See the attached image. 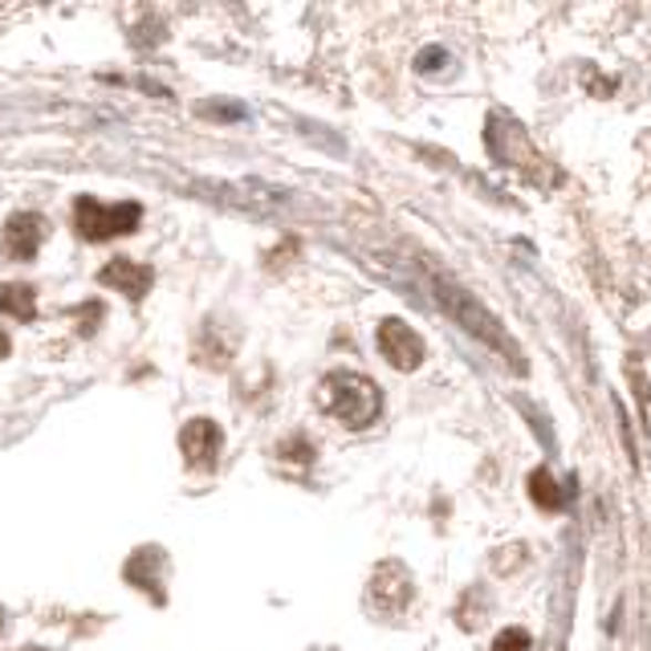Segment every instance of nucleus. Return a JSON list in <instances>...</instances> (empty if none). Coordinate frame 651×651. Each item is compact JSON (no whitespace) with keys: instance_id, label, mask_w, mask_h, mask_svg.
<instances>
[{"instance_id":"obj_2","label":"nucleus","mask_w":651,"mask_h":651,"mask_svg":"<svg viewBox=\"0 0 651 651\" xmlns=\"http://www.w3.org/2000/svg\"><path fill=\"white\" fill-rule=\"evenodd\" d=\"M143 220V208L135 200L123 204H99L94 196H78L74 204V228L82 240H111L135 232Z\"/></svg>"},{"instance_id":"obj_10","label":"nucleus","mask_w":651,"mask_h":651,"mask_svg":"<svg viewBox=\"0 0 651 651\" xmlns=\"http://www.w3.org/2000/svg\"><path fill=\"white\" fill-rule=\"evenodd\" d=\"M493 651H529V631H521V627H505L502 636L493 639Z\"/></svg>"},{"instance_id":"obj_6","label":"nucleus","mask_w":651,"mask_h":651,"mask_svg":"<svg viewBox=\"0 0 651 651\" xmlns=\"http://www.w3.org/2000/svg\"><path fill=\"white\" fill-rule=\"evenodd\" d=\"M99 286L118 289V293H126L131 301H138L151 286H155V273H151L147 265L131 261V257H114V261L99 273Z\"/></svg>"},{"instance_id":"obj_12","label":"nucleus","mask_w":651,"mask_h":651,"mask_svg":"<svg viewBox=\"0 0 651 651\" xmlns=\"http://www.w3.org/2000/svg\"><path fill=\"white\" fill-rule=\"evenodd\" d=\"M0 623H4V614H0Z\"/></svg>"},{"instance_id":"obj_8","label":"nucleus","mask_w":651,"mask_h":651,"mask_svg":"<svg viewBox=\"0 0 651 651\" xmlns=\"http://www.w3.org/2000/svg\"><path fill=\"white\" fill-rule=\"evenodd\" d=\"M163 566V558L155 550H138L131 562H126V578L135 582V587H143V590H151V599L155 602H163V595L155 587H159V578H155V570Z\"/></svg>"},{"instance_id":"obj_1","label":"nucleus","mask_w":651,"mask_h":651,"mask_svg":"<svg viewBox=\"0 0 651 651\" xmlns=\"http://www.w3.org/2000/svg\"><path fill=\"white\" fill-rule=\"evenodd\" d=\"M322 407L342 427H366L375 424L379 412H383V395L379 388L371 383L366 375H354V371H339V375H330L322 383Z\"/></svg>"},{"instance_id":"obj_11","label":"nucleus","mask_w":651,"mask_h":651,"mask_svg":"<svg viewBox=\"0 0 651 651\" xmlns=\"http://www.w3.org/2000/svg\"><path fill=\"white\" fill-rule=\"evenodd\" d=\"M13 351V342H9V334H4V330H0V359H4V354Z\"/></svg>"},{"instance_id":"obj_3","label":"nucleus","mask_w":651,"mask_h":651,"mask_svg":"<svg viewBox=\"0 0 651 651\" xmlns=\"http://www.w3.org/2000/svg\"><path fill=\"white\" fill-rule=\"evenodd\" d=\"M379 354L391 366H400V371H415V366L424 363L427 347L415 334V326H407L403 318H388V322L379 326Z\"/></svg>"},{"instance_id":"obj_7","label":"nucleus","mask_w":651,"mask_h":651,"mask_svg":"<svg viewBox=\"0 0 651 651\" xmlns=\"http://www.w3.org/2000/svg\"><path fill=\"white\" fill-rule=\"evenodd\" d=\"M0 313H4V318H17V322H29V318L38 313V289L25 286V281L0 286Z\"/></svg>"},{"instance_id":"obj_4","label":"nucleus","mask_w":651,"mask_h":651,"mask_svg":"<svg viewBox=\"0 0 651 651\" xmlns=\"http://www.w3.org/2000/svg\"><path fill=\"white\" fill-rule=\"evenodd\" d=\"M220 444H225V432L213 420H188L184 432H179V452L188 468H216V456H220Z\"/></svg>"},{"instance_id":"obj_5","label":"nucleus","mask_w":651,"mask_h":651,"mask_svg":"<svg viewBox=\"0 0 651 651\" xmlns=\"http://www.w3.org/2000/svg\"><path fill=\"white\" fill-rule=\"evenodd\" d=\"M45 240V220L38 213H13L4 225V252L13 261H33Z\"/></svg>"},{"instance_id":"obj_9","label":"nucleus","mask_w":651,"mask_h":651,"mask_svg":"<svg viewBox=\"0 0 651 651\" xmlns=\"http://www.w3.org/2000/svg\"><path fill=\"white\" fill-rule=\"evenodd\" d=\"M529 497H534L538 509H546V514L562 509V488H558V480H554L546 468H538V473L529 476Z\"/></svg>"}]
</instances>
